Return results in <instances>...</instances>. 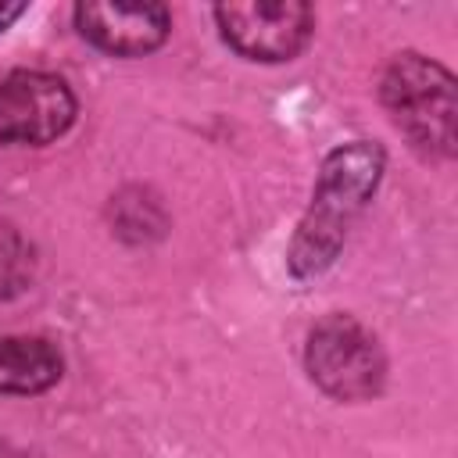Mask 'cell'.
I'll list each match as a JSON object with an SVG mask.
<instances>
[{"label":"cell","mask_w":458,"mask_h":458,"mask_svg":"<svg viewBox=\"0 0 458 458\" xmlns=\"http://www.w3.org/2000/svg\"><path fill=\"white\" fill-rule=\"evenodd\" d=\"M36 279V247L32 240L11 225L0 222V301L21 297Z\"/></svg>","instance_id":"8"},{"label":"cell","mask_w":458,"mask_h":458,"mask_svg":"<svg viewBox=\"0 0 458 458\" xmlns=\"http://www.w3.org/2000/svg\"><path fill=\"white\" fill-rule=\"evenodd\" d=\"M383 168H386V154L372 140H351L326 154L311 190V204L286 254L293 279H315L336 261L354 218L372 200Z\"/></svg>","instance_id":"1"},{"label":"cell","mask_w":458,"mask_h":458,"mask_svg":"<svg viewBox=\"0 0 458 458\" xmlns=\"http://www.w3.org/2000/svg\"><path fill=\"white\" fill-rule=\"evenodd\" d=\"M64 376V358L47 336H0V394L32 397Z\"/></svg>","instance_id":"7"},{"label":"cell","mask_w":458,"mask_h":458,"mask_svg":"<svg viewBox=\"0 0 458 458\" xmlns=\"http://www.w3.org/2000/svg\"><path fill=\"white\" fill-rule=\"evenodd\" d=\"M75 93L61 75L18 68L0 79V147H47L72 129Z\"/></svg>","instance_id":"5"},{"label":"cell","mask_w":458,"mask_h":458,"mask_svg":"<svg viewBox=\"0 0 458 458\" xmlns=\"http://www.w3.org/2000/svg\"><path fill=\"white\" fill-rule=\"evenodd\" d=\"M29 11V4H0V32L14 21V18H21Z\"/></svg>","instance_id":"9"},{"label":"cell","mask_w":458,"mask_h":458,"mask_svg":"<svg viewBox=\"0 0 458 458\" xmlns=\"http://www.w3.org/2000/svg\"><path fill=\"white\" fill-rule=\"evenodd\" d=\"M75 29L86 43L111 57H143L154 54L172 32V11L165 4H122V0H89L72 7Z\"/></svg>","instance_id":"6"},{"label":"cell","mask_w":458,"mask_h":458,"mask_svg":"<svg viewBox=\"0 0 458 458\" xmlns=\"http://www.w3.org/2000/svg\"><path fill=\"white\" fill-rule=\"evenodd\" d=\"M379 100L394 122V129L429 161H451L458 150V93L454 75L415 50L397 54L383 79Z\"/></svg>","instance_id":"2"},{"label":"cell","mask_w":458,"mask_h":458,"mask_svg":"<svg viewBox=\"0 0 458 458\" xmlns=\"http://www.w3.org/2000/svg\"><path fill=\"white\" fill-rule=\"evenodd\" d=\"M211 14L225 47L261 64L293 61L315 32V11L301 0H233Z\"/></svg>","instance_id":"4"},{"label":"cell","mask_w":458,"mask_h":458,"mask_svg":"<svg viewBox=\"0 0 458 458\" xmlns=\"http://www.w3.org/2000/svg\"><path fill=\"white\" fill-rule=\"evenodd\" d=\"M304 369L326 397L344 404L372 401L386 383V354L376 333L347 311H329L308 329Z\"/></svg>","instance_id":"3"}]
</instances>
